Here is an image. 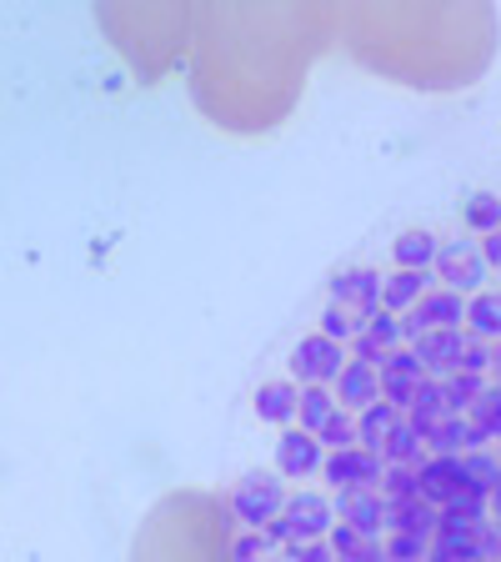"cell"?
Masks as SVG:
<instances>
[{
    "instance_id": "23",
    "label": "cell",
    "mask_w": 501,
    "mask_h": 562,
    "mask_svg": "<svg viewBox=\"0 0 501 562\" xmlns=\"http://www.w3.org/2000/svg\"><path fill=\"white\" fill-rule=\"evenodd\" d=\"M407 417L401 407H391V402H372L366 412H356V432H362V447H372V452H382L386 447V437L397 432V422Z\"/></svg>"
},
{
    "instance_id": "15",
    "label": "cell",
    "mask_w": 501,
    "mask_h": 562,
    "mask_svg": "<svg viewBox=\"0 0 501 562\" xmlns=\"http://www.w3.org/2000/svg\"><path fill=\"white\" fill-rule=\"evenodd\" d=\"M467 331L462 327H446V331H426V337H417V341H407L411 351L421 357V367L432 376H452L456 372V362H462V351H467Z\"/></svg>"
},
{
    "instance_id": "33",
    "label": "cell",
    "mask_w": 501,
    "mask_h": 562,
    "mask_svg": "<svg viewBox=\"0 0 501 562\" xmlns=\"http://www.w3.org/2000/svg\"><path fill=\"white\" fill-rule=\"evenodd\" d=\"M366 337H372L382 351L407 347V327H401V316H391V312H376L372 322H366Z\"/></svg>"
},
{
    "instance_id": "14",
    "label": "cell",
    "mask_w": 501,
    "mask_h": 562,
    "mask_svg": "<svg viewBox=\"0 0 501 562\" xmlns=\"http://www.w3.org/2000/svg\"><path fill=\"white\" fill-rule=\"evenodd\" d=\"M426 376H432V372L421 367L417 351H411V347H397V351H391V357L382 362V397L391 402V407L407 412L411 397L421 392V382H426Z\"/></svg>"
},
{
    "instance_id": "24",
    "label": "cell",
    "mask_w": 501,
    "mask_h": 562,
    "mask_svg": "<svg viewBox=\"0 0 501 562\" xmlns=\"http://www.w3.org/2000/svg\"><path fill=\"white\" fill-rule=\"evenodd\" d=\"M341 412L337 392L331 386H301V407H296V427H306V432H327V422Z\"/></svg>"
},
{
    "instance_id": "29",
    "label": "cell",
    "mask_w": 501,
    "mask_h": 562,
    "mask_svg": "<svg viewBox=\"0 0 501 562\" xmlns=\"http://www.w3.org/2000/svg\"><path fill=\"white\" fill-rule=\"evenodd\" d=\"M316 331H327L331 341H346V347H351V341L366 331V322L356 312H346V306L327 302V306H321V322H316Z\"/></svg>"
},
{
    "instance_id": "31",
    "label": "cell",
    "mask_w": 501,
    "mask_h": 562,
    "mask_svg": "<svg viewBox=\"0 0 501 562\" xmlns=\"http://www.w3.org/2000/svg\"><path fill=\"white\" fill-rule=\"evenodd\" d=\"M386 558L391 562H426L432 558V538H421V532H386Z\"/></svg>"
},
{
    "instance_id": "42",
    "label": "cell",
    "mask_w": 501,
    "mask_h": 562,
    "mask_svg": "<svg viewBox=\"0 0 501 562\" xmlns=\"http://www.w3.org/2000/svg\"><path fill=\"white\" fill-rule=\"evenodd\" d=\"M497 277H501V271H497Z\"/></svg>"
},
{
    "instance_id": "20",
    "label": "cell",
    "mask_w": 501,
    "mask_h": 562,
    "mask_svg": "<svg viewBox=\"0 0 501 562\" xmlns=\"http://www.w3.org/2000/svg\"><path fill=\"white\" fill-rule=\"evenodd\" d=\"M436 271H386V286H382V312L391 316H407L421 296L436 286Z\"/></svg>"
},
{
    "instance_id": "28",
    "label": "cell",
    "mask_w": 501,
    "mask_h": 562,
    "mask_svg": "<svg viewBox=\"0 0 501 562\" xmlns=\"http://www.w3.org/2000/svg\"><path fill=\"white\" fill-rule=\"evenodd\" d=\"M442 386H446V402H452L456 417H467V412L481 402V392L491 386V376H477V372H452V376H442Z\"/></svg>"
},
{
    "instance_id": "2",
    "label": "cell",
    "mask_w": 501,
    "mask_h": 562,
    "mask_svg": "<svg viewBox=\"0 0 501 562\" xmlns=\"http://www.w3.org/2000/svg\"><path fill=\"white\" fill-rule=\"evenodd\" d=\"M501 21L491 5H351L341 50L407 91H462L491 66Z\"/></svg>"
},
{
    "instance_id": "17",
    "label": "cell",
    "mask_w": 501,
    "mask_h": 562,
    "mask_svg": "<svg viewBox=\"0 0 501 562\" xmlns=\"http://www.w3.org/2000/svg\"><path fill=\"white\" fill-rule=\"evenodd\" d=\"M436 251H442V236L432 226H407L391 236V271H432Z\"/></svg>"
},
{
    "instance_id": "22",
    "label": "cell",
    "mask_w": 501,
    "mask_h": 562,
    "mask_svg": "<svg viewBox=\"0 0 501 562\" xmlns=\"http://www.w3.org/2000/svg\"><path fill=\"white\" fill-rule=\"evenodd\" d=\"M467 331L471 341H501V286H481L467 302Z\"/></svg>"
},
{
    "instance_id": "12",
    "label": "cell",
    "mask_w": 501,
    "mask_h": 562,
    "mask_svg": "<svg viewBox=\"0 0 501 562\" xmlns=\"http://www.w3.org/2000/svg\"><path fill=\"white\" fill-rule=\"evenodd\" d=\"M321 468H327V442L316 432H306V427H286L276 442V472L286 482H311L321 477Z\"/></svg>"
},
{
    "instance_id": "3",
    "label": "cell",
    "mask_w": 501,
    "mask_h": 562,
    "mask_svg": "<svg viewBox=\"0 0 501 562\" xmlns=\"http://www.w3.org/2000/svg\"><path fill=\"white\" fill-rule=\"evenodd\" d=\"M236 532L221 492L175 487L146 513L130 542V562H236Z\"/></svg>"
},
{
    "instance_id": "18",
    "label": "cell",
    "mask_w": 501,
    "mask_h": 562,
    "mask_svg": "<svg viewBox=\"0 0 501 562\" xmlns=\"http://www.w3.org/2000/svg\"><path fill=\"white\" fill-rule=\"evenodd\" d=\"M337 402H341V412H366L372 402H382V367H372V362H356L351 357L346 362V372L337 376Z\"/></svg>"
},
{
    "instance_id": "30",
    "label": "cell",
    "mask_w": 501,
    "mask_h": 562,
    "mask_svg": "<svg viewBox=\"0 0 501 562\" xmlns=\"http://www.w3.org/2000/svg\"><path fill=\"white\" fill-rule=\"evenodd\" d=\"M471 422H477V432L487 437V442H501V382H491L487 392H481V402L467 412Z\"/></svg>"
},
{
    "instance_id": "8",
    "label": "cell",
    "mask_w": 501,
    "mask_h": 562,
    "mask_svg": "<svg viewBox=\"0 0 501 562\" xmlns=\"http://www.w3.org/2000/svg\"><path fill=\"white\" fill-rule=\"evenodd\" d=\"M346 362H351V347L346 341H331L327 331H306L301 341L292 347V372L286 376H296L301 386H337V376L346 372Z\"/></svg>"
},
{
    "instance_id": "41",
    "label": "cell",
    "mask_w": 501,
    "mask_h": 562,
    "mask_svg": "<svg viewBox=\"0 0 501 562\" xmlns=\"http://www.w3.org/2000/svg\"><path fill=\"white\" fill-rule=\"evenodd\" d=\"M491 447H497V457H501V442H491Z\"/></svg>"
},
{
    "instance_id": "38",
    "label": "cell",
    "mask_w": 501,
    "mask_h": 562,
    "mask_svg": "<svg viewBox=\"0 0 501 562\" xmlns=\"http://www.w3.org/2000/svg\"><path fill=\"white\" fill-rule=\"evenodd\" d=\"M481 257H487V267H491V271H501V232L481 236Z\"/></svg>"
},
{
    "instance_id": "21",
    "label": "cell",
    "mask_w": 501,
    "mask_h": 562,
    "mask_svg": "<svg viewBox=\"0 0 501 562\" xmlns=\"http://www.w3.org/2000/svg\"><path fill=\"white\" fill-rule=\"evenodd\" d=\"M477 447H487V437L477 432L471 417H446L442 427L426 437V457H467V452H477Z\"/></svg>"
},
{
    "instance_id": "16",
    "label": "cell",
    "mask_w": 501,
    "mask_h": 562,
    "mask_svg": "<svg viewBox=\"0 0 501 562\" xmlns=\"http://www.w3.org/2000/svg\"><path fill=\"white\" fill-rule=\"evenodd\" d=\"M296 407H301V382L296 376H271V382L257 386V417L271 422V427H296Z\"/></svg>"
},
{
    "instance_id": "4",
    "label": "cell",
    "mask_w": 501,
    "mask_h": 562,
    "mask_svg": "<svg viewBox=\"0 0 501 562\" xmlns=\"http://www.w3.org/2000/svg\"><path fill=\"white\" fill-rule=\"evenodd\" d=\"M196 11L201 5H101L95 21H101L105 41L116 46V56L136 70V81L151 86L181 60L191 66Z\"/></svg>"
},
{
    "instance_id": "10",
    "label": "cell",
    "mask_w": 501,
    "mask_h": 562,
    "mask_svg": "<svg viewBox=\"0 0 501 562\" xmlns=\"http://www.w3.org/2000/svg\"><path fill=\"white\" fill-rule=\"evenodd\" d=\"M467 302H471V296H456V292H446L442 281H436L432 292H426L407 316H401V327H407V341L426 337V331L467 327Z\"/></svg>"
},
{
    "instance_id": "6",
    "label": "cell",
    "mask_w": 501,
    "mask_h": 562,
    "mask_svg": "<svg viewBox=\"0 0 501 562\" xmlns=\"http://www.w3.org/2000/svg\"><path fill=\"white\" fill-rule=\"evenodd\" d=\"M331 527H337V503L321 497L316 487H296L292 503H286V513H281L266 532H271L276 548H306V542L331 538Z\"/></svg>"
},
{
    "instance_id": "1",
    "label": "cell",
    "mask_w": 501,
    "mask_h": 562,
    "mask_svg": "<svg viewBox=\"0 0 501 562\" xmlns=\"http://www.w3.org/2000/svg\"><path fill=\"white\" fill-rule=\"evenodd\" d=\"M341 46L337 5H201L191 101L231 136H266L296 111L306 66Z\"/></svg>"
},
{
    "instance_id": "25",
    "label": "cell",
    "mask_w": 501,
    "mask_h": 562,
    "mask_svg": "<svg viewBox=\"0 0 501 562\" xmlns=\"http://www.w3.org/2000/svg\"><path fill=\"white\" fill-rule=\"evenodd\" d=\"M462 226H467V236H491L501 232V196L497 191H471L467 201H462Z\"/></svg>"
},
{
    "instance_id": "32",
    "label": "cell",
    "mask_w": 501,
    "mask_h": 562,
    "mask_svg": "<svg viewBox=\"0 0 501 562\" xmlns=\"http://www.w3.org/2000/svg\"><path fill=\"white\" fill-rule=\"evenodd\" d=\"M382 492H386V503H391V507L417 503V497H421V477H417V468H386Z\"/></svg>"
},
{
    "instance_id": "26",
    "label": "cell",
    "mask_w": 501,
    "mask_h": 562,
    "mask_svg": "<svg viewBox=\"0 0 501 562\" xmlns=\"http://www.w3.org/2000/svg\"><path fill=\"white\" fill-rule=\"evenodd\" d=\"M382 457L391 462V468H421V462H426V442H421V432L411 427L407 417H401V422H397V432L386 437Z\"/></svg>"
},
{
    "instance_id": "35",
    "label": "cell",
    "mask_w": 501,
    "mask_h": 562,
    "mask_svg": "<svg viewBox=\"0 0 501 562\" xmlns=\"http://www.w3.org/2000/svg\"><path fill=\"white\" fill-rule=\"evenodd\" d=\"M337 562H391V558H386V542L362 538V542H351V548H341Z\"/></svg>"
},
{
    "instance_id": "36",
    "label": "cell",
    "mask_w": 501,
    "mask_h": 562,
    "mask_svg": "<svg viewBox=\"0 0 501 562\" xmlns=\"http://www.w3.org/2000/svg\"><path fill=\"white\" fill-rule=\"evenodd\" d=\"M286 562H337V548H331L327 538L306 542V548H286Z\"/></svg>"
},
{
    "instance_id": "9",
    "label": "cell",
    "mask_w": 501,
    "mask_h": 562,
    "mask_svg": "<svg viewBox=\"0 0 501 562\" xmlns=\"http://www.w3.org/2000/svg\"><path fill=\"white\" fill-rule=\"evenodd\" d=\"M382 286H386V271L366 267V261H351V267H337L327 277V302L346 306V312H356L362 322H372L376 312H382Z\"/></svg>"
},
{
    "instance_id": "7",
    "label": "cell",
    "mask_w": 501,
    "mask_h": 562,
    "mask_svg": "<svg viewBox=\"0 0 501 562\" xmlns=\"http://www.w3.org/2000/svg\"><path fill=\"white\" fill-rule=\"evenodd\" d=\"M432 271H436V281H442L446 292H456V296H477L481 286H487V277H491L487 257H481V241L477 236H467V232L446 236Z\"/></svg>"
},
{
    "instance_id": "39",
    "label": "cell",
    "mask_w": 501,
    "mask_h": 562,
    "mask_svg": "<svg viewBox=\"0 0 501 562\" xmlns=\"http://www.w3.org/2000/svg\"><path fill=\"white\" fill-rule=\"evenodd\" d=\"M491 382H501V341H491Z\"/></svg>"
},
{
    "instance_id": "5",
    "label": "cell",
    "mask_w": 501,
    "mask_h": 562,
    "mask_svg": "<svg viewBox=\"0 0 501 562\" xmlns=\"http://www.w3.org/2000/svg\"><path fill=\"white\" fill-rule=\"evenodd\" d=\"M226 507H231V517L241 527H251V532H266L271 522H276L281 513H286V503H292V487H286V477H281L276 468H251L241 472V477L231 482V487L221 492Z\"/></svg>"
},
{
    "instance_id": "27",
    "label": "cell",
    "mask_w": 501,
    "mask_h": 562,
    "mask_svg": "<svg viewBox=\"0 0 501 562\" xmlns=\"http://www.w3.org/2000/svg\"><path fill=\"white\" fill-rule=\"evenodd\" d=\"M436 527H442V507L426 503V497L391 507V532H421V538H436Z\"/></svg>"
},
{
    "instance_id": "40",
    "label": "cell",
    "mask_w": 501,
    "mask_h": 562,
    "mask_svg": "<svg viewBox=\"0 0 501 562\" xmlns=\"http://www.w3.org/2000/svg\"><path fill=\"white\" fill-rule=\"evenodd\" d=\"M491 522H501V482L491 487Z\"/></svg>"
},
{
    "instance_id": "19",
    "label": "cell",
    "mask_w": 501,
    "mask_h": 562,
    "mask_svg": "<svg viewBox=\"0 0 501 562\" xmlns=\"http://www.w3.org/2000/svg\"><path fill=\"white\" fill-rule=\"evenodd\" d=\"M446 417H456V412H452V402H446L442 376H426V382H421V392L411 397V407H407V422L421 432V442H426V437H432Z\"/></svg>"
},
{
    "instance_id": "11",
    "label": "cell",
    "mask_w": 501,
    "mask_h": 562,
    "mask_svg": "<svg viewBox=\"0 0 501 562\" xmlns=\"http://www.w3.org/2000/svg\"><path fill=\"white\" fill-rule=\"evenodd\" d=\"M337 503V522H351L362 538H376L382 542L391 532V503H386L382 487H346L331 497Z\"/></svg>"
},
{
    "instance_id": "34",
    "label": "cell",
    "mask_w": 501,
    "mask_h": 562,
    "mask_svg": "<svg viewBox=\"0 0 501 562\" xmlns=\"http://www.w3.org/2000/svg\"><path fill=\"white\" fill-rule=\"evenodd\" d=\"M327 452H341V447H362V432H356V412H337L327 422V432H321Z\"/></svg>"
},
{
    "instance_id": "37",
    "label": "cell",
    "mask_w": 501,
    "mask_h": 562,
    "mask_svg": "<svg viewBox=\"0 0 501 562\" xmlns=\"http://www.w3.org/2000/svg\"><path fill=\"white\" fill-rule=\"evenodd\" d=\"M351 357H356V362H372V367H382L386 357H391V351H382V347H376V341H372V337H366V331H362V337L351 341Z\"/></svg>"
},
{
    "instance_id": "13",
    "label": "cell",
    "mask_w": 501,
    "mask_h": 562,
    "mask_svg": "<svg viewBox=\"0 0 501 562\" xmlns=\"http://www.w3.org/2000/svg\"><path fill=\"white\" fill-rule=\"evenodd\" d=\"M386 468H391V462H386L382 452H372V447H341V452H327L321 477H327L337 492H346V487H382Z\"/></svg>"
}]
</instances>
